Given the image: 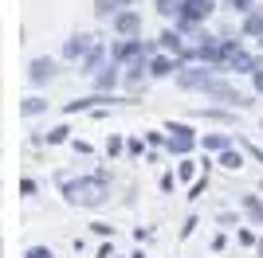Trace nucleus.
<instances>
[{
  "label": "nucleus",
  "instance_id": "10",
  "mask_svg": "<svg viewBox=\"0 0 263 258\" xmlns=\"http://www.w3.org/2000/svg\"><path fill=\"white\" fill-rule=\"evenodd\" d=\"M110 63V47L106 43H95V47H90L87 55H83V59H79V75H87V78H95L102 71V67Z\"/></svg>",
  "mask_w": 263,
  "mask_h": 258
},
{
  "label": "nucleus",
  "instance_id": "1",
  "mask_svg": "<svg viewBox=\"0 0 263 258\" xmlns=\"http://www.w3.org/2000/svg\"><path fill=\"white\" fill-rule=\"evenodd\" d=\"M59 188H63L67 204L75 207H106L110 204V176L106 168L90 172V176H67V172H59Z\"/></svg>",
  "mask_w": 263,
  "mask_h": 258
},
{
  "label": "nucleus",
  "instance_id": "16",
  "mask_svg": "<svg viewBox=\"0 0 263 258\" xmlns=\"http://www.w3.org/2000/svg\"><path fill=\"white\" fill-rule=\"evenodd\" d=\"M255 63H259V55H252L248 47H240V51L228 59V71H232V75H252Z\"/></svg>",
  "mask_w": 263,
  "mask_h": 258
},
{
  "label": "nucleus",
  "instance_id": "33",
  "mask_svg": "<svg viewBox=\"0 0 263 258\" xmlns=\"http://www.w3.org/2000/svg\"><path fill=\"white\" fill-rule=\"evenodd\" d=\"M20 192L24 196H35V192H40V184H35L32 176H24V180H20Z\"/></svg>",
  "mask_w": 263,
  "mask_h": 258
},
{
  "label": "nucleus",
  "instance_id": "5",
  "mask_svg": "<svg viewBox=\"0 0 263 258\" xmlns=\"http://www.w3.org/2000/svg\"><path fill=\"white\" fill-rule=\"evenodd\" d=\"M212 75H220V71H212V67H204V63H185L177 71V86H181V90H204Z\"/></svg>",
  "mask_w": 263,
  "mask_h": 258
},
{
  "label": "nucleus",
  "instance_id": "34",
  "mask_svg": "<svg viewBox=\"0 0 263 258\" xmlns=\"http://www.w3.org/2000/svg\"><path fill=\"white\" fill-rule=\"evenodd\" d=\"M90 231H95V235H99V239L114 235V227H110V223H90Z\"/></svg>",
  "mask_w": 263,
  "mask_h": 258
},
{
  "label": "nucleus",
  "instance_id": "9",
  "mask_svg": "<svg viewBox=\"0 0 263 258\" xmlns=\"http://www.w3.org/2000/svg\"><path fill=\"white\" fill-rule=\"evenodd\" d=\"M122 71H126V67H122L118 59L110 55V63L102 67V71H99L95 78H90V82H95V90H102V94H114V90L122 86Z\"/></svg>",
  "mask_w": 263,
  "mask_h": 258
},
{
  "label": "nucleus",
  "instance_id": "35",
  "mask_svg": "<svg viewBox=\"0 0 263 258\" xmlns=\"http://www.w3.org/2000/svg\"><path fill=\"white\" fill-rule=\"evenodd\" d=\"M216 223H220V227H240V223H236V215H232V211H220V215H216Z\"/></svg>",
  "mask_w": 263,
  "mask_h": 258
},
{
  "label": "nucleus",
  "instance_id": "7",
  "mask_svg": "<svg viewBox=\"0 0 263 258\" xmlns=\"http://www.w3.org/2000/svg\"><path fill=\"white\" fill-rule=\"evenodd\" d=\"M95 35H87V32H75V35H67L63 39V51H59V59H63V63H79V59H83V55L90 51V47H95Z\"/></svg>",
  "mask_w": 263,
  "mask_h": 258
},
{
  "label": "nucleus",
  "instance_id": "20",
  "mask_svg": "<svg viewBox=\"0 0 263 258\" xmlns=\"http://www.w3.org/2000/svg\"><path fill=\"white\" fill-rule=\"evenodd\" d=\"M243 153H248V149H236V145H232V149L216 153V164H220V168H228V172H240L243 168Z\"/></svg>",
  "mask_w": 263,
  "mask_h": 258
},
{
  "label": "nucleus",
  "instance_id": "13",
  "mask_svg": "<svg viewBox=\"0 0 263 258\" xmlns=\"http://www.w3.org/2000/svg\"><path fill=\"white\" fill-rule=\"evenodd\" d=\"M212 12H216V0H185L181 16H189V20H197V24H209Z\"/></svg>",
  "mask_w": 263,
  "mask_h": 258
},
{
  "label": "nucleus",
  "instance_id": "23",
  "mask_svg": "<svg viewBox=\"0 0 263 258\" xmlns=\"http://www.w3.org/2000/svg\"><path fill=\"white\" fill-rule=\"evenodd\" d=\"M200 121H220V125H232V110H220V106H209V110H197Z\"/></svg>",
  "mask_w": 263,
  "mask_h": 258
},
{
  "label": "nucleus",
  "instance_id": "24",
  "mask_svg": "<svg viewBox=\"0 0 263 258\" xmlns=\"http://www.w3.org/2000/svg\"><path fill=\"white\" fill-rule=\"evenodd\" d=\"M118 8H126L122 0H95V16H99V20H114Z\"/></svg>",
  "mask_w": 263,
  "mask_h": 258
},
{
  "label": "nucleus",
  "instance_id": "19",
  "mask_svg": "<svg viewBox=\"0 0 263 258\" xmlns=\"http://www.w3.org/2000/svg\"><path fill=\"white\" fill-rule=\"evenodd\" d=\"M200 164H204V161H193V157H177V180H181V184H193L200 172H204Z\"/></svg>",
  "mask_w": 263,
  "mask_h": 258
},
{
  "label": "nucleus",
  "instance_id": "21",
  "mask_svg": "<svg viewBox=\"0 0 263 258\" xmlns=\"http://www.w3.org/2000/svg\"><path fill=\"white\" fill-rule=\"evenodd\" d=\"M181 8H185V0H154V12L161 16V20H169V24L181 16Z\"/></svg>",
  "mask_w": 263,
  "mask_h": 258
},
{
  "label": "nucleus",
  "instance_id": "8",
  "mask_svg": "<svg viewBox=\"0 0 263 258\" xmlns=\"http://www.w3.org/2000/svg\"><path fill=\"white\" fill-rule=\"evenodd\" d=\"M110 28H114V35H142L145 20H142V12L130 4V8H118V16L110 20Z\"/></svg>",
  "mask_w": 263,
  "mask_h": 258
},
{
  "label": "nucleus",
  "instance_id": "36",
  "mask_svg": "<svg viewBox=\"0 0 263 258\" xmlns=\"http://www.w3.org/2000/svg\"><path fill=\"white\" fill-rule=\"evenodd\" d=\"M193 231H197V215H189V219H185V227H181V239H189Z\"/></svg>",
  "mask_w": 263,
  "mask_h": 258
},
{
  "label": "nucleus",
  "instance_id": "22",
  "mask_svg": "<svg viewBox=\"0 0 263 258\" xmlns=\"http://www.w3.org/2000/svg\"><path fill=\"white\" fill-rule=\"evenodd\" d=\"M20 114H24V118H40V114H47V98L28 94V98L20 102Z\"/></svg>",
  "mask_w": 263,
  "mask_h": 258
},
{
  "label": "nucleus",
  "instance_id": "40",
  "mask_svg": "<svg viewBox=\"0 0 263 258\" xmlns=\"http://www.w3.org/2000/svg\"><path fill=\"white\" fill-rule=\"evenodd\" d=\"M255 250H259V258H263V239H259V243H255Z\"/></svg>",
  "mask_w": 263,
  "mask_h": 258
},
{
  "label": "nucleus",
  "instance_id": "32",
  "mask_svg": "<svg viewBox=\"0 0 263 258\" xmlns=\"http://www.w3.org/2000/svg\"><path fill=\"white\" fill-rule=\"evenodd\" d=\"M236 239H240V247H255V243H259V239H255V231H248V227H240V231H236Z\"/></svg>",
  "mask_w": 263,
  "mask_h": 258
},
{
  "label": "nucleus",
  "instance_id": "38",
  "mask_svg": "<svg viewBox=\"0 0 263 258\" xmlns=\"http://www.w3.org/2000/svg\"><path fill=\"white\" fill-rule=\"evenodd\" d=\"M209 247H212V250H224V247H228V235H212Z\"/></svg>",
  "mask_w": 263,
  "mask_h": 258
},
{
  "label": "nucleus",
  "instance_id": "37",
  "mask_svg": "<svg viewBox=\"0 0 263 258\" xmlns=\"http://www.w3.org/2000/svg\"><path fill=\"white\" fill-rule=\"evenodd\" d=\"M173 184H177V176H173V172H165V176H161V192H173Z\"/></svg>",
  "mask_w": 263,
  "mask_h": 258
},
{
  "label": "nucleus",
  "instance_id": "17",
  "mask_svg": "<svg viewBox=\"0 0 263 258\" xmlns=\"http://www.w3.org/2000/svg\"><path fill=\"white\" fill-rule=\"evenodd\" d=\"M240 35H243V39H259V35H263V8H259V4L240 20Z\"/></svg>",
  "mask_w": 263,
  "mask_h": 258
},
{
  "label": "nucleus",
  "instance_id": "11",
  "mask_svg": "<svg viewBox=\"0 0 263 258\" xmlns=\"http://www.w3.org/2000/svg\"><path fill=\"white\" fill-rule=\"evenodd\" d=\"M181 59L177 55H169V51H157V55H149V75L154 78H177V71H181Z\"/></svg>",
  "mask_w": 263,
  "mask_h": 258
},
{
  "label": "nucleus",
  "instance_id": "39",
  "mask_svg": "<svg viewBox=\"0 0 263 258\" xmlns=\"http://www.w3.org/2000/svg\"><path fill=\"white\" fill-rule=\"evenodd\" d=\"M71 149H75L79 157H87V153H90V145H87V141H71Z\"/></svg>",
  "mask_w": 263,
  "mask_h": 258
},
{
  "label": "nucleus",
  "instance_id": "42",
  "mask_svg": "<svg viewBox=\"0 0 263 258\" xmlns=\"http://www.w3.org/2000/svg\"><path fill=\"white\" fill-rule=\"evenodd\" d=\"M110 258H130V254H110Z\"/></svg>",
  "mask_w": 263,
  "mask_h": 258
},
{
  "label": "nucleus",
  "instance_id": "43",
  "mask_svg": "<svg viewBox=\"0 0 263 258\" xmlns=\"http://www.w3.org/2000/svg\"><path fill=\"white\" fill-rule=\"evenodd\" d=\"M122 4H126V8H130V4H134V0H122Z\"/></svg>",
  "mask_w": 263,
  "mask_h": 258
},
{
  "label": "nucleus",
  "instance_id": "29",
  "mask_svg": "<svg viewBox=\"0 0 263 258\" xmlns=\"http://www.w3.org/2000/svg\"><path fill=\"white\" fill-rule=\"evenodd\" d=\"M252 90L263 98V55H259V63H255V71H252Z\"/></svg>",
  "mask_w": 263,
  "mask_h": 258
},
{
  "label": "nucleus",
  "instance_id": "30",
  "mask_svg": "<svg viewBox=\"0 0 263 258\" xmlns=\"http://www.w3.org/2000/svg\"><path fill=\"white\" fill-rule=\"evenodd\" d=\"M126 153H130V157H145V153H149V145H145V141H138V137H130V141H126Z\"/></svg>",
  "mask_w": 263,
  "mask_h": 258
},
{
  "label": "nucleus",
  "instance_id": "26",
  "mask_svg": "<svg viewBox=\"0 0 263 258\" xmlns=\"http://www.w3.org/2000/svg\"><path fill=\"white\" fill-rule=\"evenodd\" d=\"M204 192H209V168H204L197 180H193V188H189V200H200Z\"/></svg>",
  "mask_w": 263,
  "mask_h": 258
},
{
  "label": "nucleus",
  "instance_id": "12",
  "mask_svg": "<svg viewBox=\"0 0 263 258\" xmlns=\"http://www.w3.org/2000/svg\"><path fill=\"white\" fill-rule=\"evenodd\" d=\"M157 43H161V51H169V55H177V59H181V55L189 51V35H181L173 28V24H169V28H165L161 35H157Z\"/></svg>",
  "mask_w": 263,
  "mask_h": 258
},
{
  "label": "nucleus",
  "instance_id": "2",
  "mask_svg": "<svg viewBox=\"0 0 263 258\" xmlns=\"http://www.w3.org/2000/svg\"><path fill=\"white\" fill-rule=\"evenodd\" d=\"M165 133H169L165 141L169 157H193V149H200V133L189 121H165Z\"/></svg>",
  "mask_w": 263,
  "mask_h": 258
},
{
  "label": "nucleus",
  "instance_id": "4",
  "mask_svg": "<svg viewBox=\"0 0 263 258\" xmlns=\"http://www.w3.org/2000/svg\"><path fill=\"white\" fill-rule=\"evenodd\" d=\"M200 94L212 98V102H224V106H252V98H243V94H240V90H236V86H232L224 75H212V78H209V86H204Z\"/></svg>",
  "mask_w": 263,
  "mask_h": 258
},
{
  "label": "nucleus",
  "instance_id": "18",
  "mask_svg": "<svg viewBox=\"0 0 263 258\" xmlns=\"http://www.w3.org/2000/svg\"><path fill=\"white\" fill-rule=\"evenodd\" d=\"M236 145V133H200V149L204 153H224Z\"/></svg>",
  "mask_w": 263,
  "mask_h": 258
},
{
  "label": "nucleus",
  "instance_id": "27",
  "mask_svg": "<svg viewBox=\"0 0 263 258\" xmlns=\"http://www.w3.org/2000/svg\"><path fill=\"white\" fill-rule=\"evenodd\" d=\"M165 141H169L165 129H149V133H145V145H149V149H165Z\"/></svg>",
  "mask_w": 263,
  "mask_h": 258
},
{
  "label": "nucleus",
  "instance_id": "6",
  "mask_svg": "<svg viewBox=\"0 0 263 258\" xmlns=\"http://www.w3.org/2000/svg\"><path fill=\"white\" fill-rule=\"evenodd\" d=\"M55 75H59V59H51V55H35L32 63H28V82L32 86L55 82Z\"/></svg>",
  "mask_w": 263,
  "mask_h": 258
},
{
  "label": "nucleus",
  "instance_id": "44",
  "mask_svg": "<svg viewBox=\"0 0 263 258\" xmlns=\"http://www.w3.org/2000/svg\"><path fill=\"white\" fill-rule=\"evenodd\" d=\"M259 51H263V35H259Z\"/></svg>",
  "mask_w": 263,
  "mask_h": 258
},
{
  "label": "nucleus",
  "instance_id": "3",
  "mask_svg": "<svg viewBox=\"0 0 263 258\" xmlns=\"http://www.w3.org/2000/svg\"><path fill=\"white\" fill-rule=\"evenodd\" d=\"M154 82V75H149V55H142V59H134V63H126V71H122V90L126 94H145V86Z\"/></svg>",
  "mask_w": 263,
  "mask_h": 258
},
{
  "label": "nucleus",
  "instance_id": "31",
  "mask_svg": "<svg viewBox=\"0 0 263 258\" xmlns=\"http://www.w3.org/2000/svg\"><path fill=\"white\" fill-rule=\"evenodd\" d=\"M24 258H55V250L51 247H28V250H24Z\"/></svg>",
  "mask_w": 263,
  "mask_h": 258
},
{
  "label": "nucleus",
  "instance_id": "14",
  "mask_svg": "<svg viewBox=\"0 0 263 258\" xmlns=\"http://www.w3.org/2000/svg\"><path fill=\"white\" fill-rule=\"evenodd\" d=\"M240 211L248 215L255 227H263V196L259 192H243L240 196Z\"/></svg>",
  "mask_w": 263,
  "mask_h": 258
},
{
  "label": "nucleus",
  "instance_id": "25",
  "mask_svg": "<svg viewBox=\"0 0 263 258\" xmlns=\"http://www.w3.org/2000/svg\"><path fill=\"white\" fill-rule=\"evenodd\" d=\"M122 153H126V137H122V133H110L106 137V157H122Z\"/></svg>",
  "mask_w": 263,
  "mask_h": 258
},
{
  "label": "nucleus",
  "instance_id": "45",
  "mask_svg": "<svg viewBox=\"0 0 263 258\" xmlns=\"http://www.w3.org/2000/svg\"><path fill=\"white\" fill-rule=\"evenodd\" d=\"M259 129H263V121H259Z\"/></svg>",
  "mask_w": 263,
  "mask_h": 258
},
{
  "label": "nucleus",
  "instance_id": "41",
  "mask_svg": "<svg viewBox=\"0 0 263 258\" xmlns=\"http://www.w3.org/2000/svg\"><path fill=\"white\" fill-rule=\"evenodd\" d=\"M130 258H145V254H142V250H134V254H130Z\"/></svg>",
  "mask_w": 263,
  "mask_h": 258
},
{
  "label": "nucleus",
  "instance_id": "15",
  "mask_svg": "<svg viewBox=\"0 0 263 258\" xmlns=\"http://www.w3.org/2000/svg\"><path fill=\"white\" fill-rule=\"evenodd\" d=\"M71 141V125H51L47 133H32V145H67Z\"/></svg>",
  "mask_w": 263,
  "mask_h": 258
},
{
  "label": "nucleus",
  "instance_id": "28",
  "mask_svg": "<svg viewBox=\"0 0 263 258\" xmlns=\"http://www.w3.org/2000/svg\"><path fill=\"white\" fill-rule=\"evenodd\" d=\"M224 4H228V8L236 12V16H248V12H252L255 4H259V0H224Z\"/></svg>",
  "mask_w": 263,
  "mask_h": 258
}]
</instances>
